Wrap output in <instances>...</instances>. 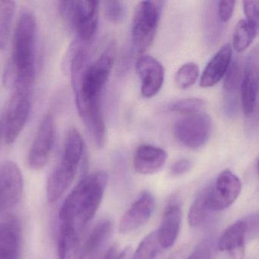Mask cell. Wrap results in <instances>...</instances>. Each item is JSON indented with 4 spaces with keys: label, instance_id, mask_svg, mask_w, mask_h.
<instances>
[{
    "label": "cell",
    "instance_id": "obj_1",
    "mask_svg": "<svg viewBox=\"0 0 259 259\" xmlns=\"http://www.w3.org/2000/svg\"><path fill=\"white\" fill-rule=\"evenodd\" d=\"M107 181L108 174L103 170L81 179L60 208V227L71 229L81 234L101 205Z\"/></svg>",
    "mask_w": 259,
    "mask_h": 259
},
{
    "label": "cell",
    "instance_id": "obj_2",
    "mask_svg": "<svg viewBox=\"0 0 259 259\" xmlns=\"http://www.w3.org/2000/svg\"><path fill=\"white\" fill-rule=\"evenodd\" d=\"M37 21L31 12L22 13L13 40V58L10 70L13 86L34 88L35 80Z\"/></svg>",
    "mask_w": 259,
    "mask_h": 259
},
{
    "label": "cell",
    "instance_id": "obj_3",
    "mask_svg": "<svg viewBox=\"0 0 259 259\" xmlns=\"http://www.w3.org/2000/svg\"><path fill=\"white\" fill-rule=\"evenodd\" d=\"M84 151V141L75 128L66 135L61 160L53 171L47 185V197L49 202L58 201L72 185Z\"/></svg>",
    "mask_w": 259,
    "mask_h": 259
},
{
    "label": "cell",
    "instance_id": "obj_4",
    "mask_svg": "<svg viewBox=\"0 0 259 259\" xmlns=\"http://www.w3.org/2000/svg\"><path fill=\"white\" fill-rule=\"evenodd\" d=\"M163 5V1H142L136 6L132 37L133 46L139 54L145 52L154 41Z\"/></svg>",
    "mask_w": 259,
    "mask_h": 259
},
{
    "label": "cell",
    "instance_id": "obj_5",
    "mask_svg": "<svg viewBox=\"0 0 259 259\" xmlns=\"http://www.w3.org/2000/svg\"><path fill=\"white\" fill-rule=\"evenodd\" d=\"M13 89L3 124V136L7 145L14 143L20 136L31 110L32 89L20 87Z\"/></svg>",
    "mask_w": 259,
    "mask_h": 259
},
{
    "label": "cell",
    "instance_id": "obj_6",
    "mask_svg": "<svg viewBox=\"0 0 259 259\" xmlns=\"http://www.w3.org/2000/svg\"><path fill=\"white\" fill-rule=\"evenodd\" d=\"M211 119L207 113H195L184 116L176 122L174 136L180 143L190 149L204 146L211 133Z\"/></svg>",
    "mask_w": 259,
    "mask_h": 259
},
{
    "label": "cell",
    "instance_id": "obj_7",
    "mask_svg": "<svg viewBox=\"0 0 259 259\" xmlns=\"http://www.w3.org/2000/svg\"><path fill=\"white\" fill-rule=\"evenodd\" d=\"M24 179L17 163L7 160L0 166V213L14 207L22 198Z\"/></svg>",
    "mask_w": 259,
    "mask_h": 259
},
{
    "label": "cell",
    "instance_id": "obj_8",
    "mask_svg": "<svg viewBox=\"0 0 259 259\" xmlns=\"http://www.w3.org/2000/svg\"><path fill=\"white\" fill-rule=\"evenodd\" d=\"M242 183L237 176L226 169L220 174L215 183L209 186L208 207L211 211L228 208L240 194Z\"/></svg>",
    "mask_w": 259,
    "mask_h": 259
},
{
    "label": "cell",
    "instance_id": "obj_9",
    "mask_svg": "<svg viewBox=\"0 0 259 259\" xmlns=\"http://www.w3.org/2000/svg\"><path fill=\"white\" fill-rule=\"evenodd\" d=\"M54 116L48 114L40 122L28 153V163L31 169H42L48 163L54 148Z\"/></svg>",
    "mask_w": 259,
    "mask_h": 259
},
{
    "label": "cell",
    "instance_id": "obj_10",
    "mask_svg": "<svg viewBox=\"0 0 259 259\" xmlns=\"http://www.w3.org/2000/svg\"><path fill=\"white\" fill-rule=\"evenodd\" d=\"M258 66V51L255 48L246 59L241 81V102L244 115L246 118H251L257 110Z\"/></svg>",
    "mask_w": 259,
    "mask_h": 259
},
{
    "label": "cell",
    "instance_id": "obj_11",
    "mask_svg": "<svg viewBox=\"0 0 259 259\" xmlns=\"http://www.w3.org/2000/svg\"><path fill=\"white\" fill-rule=\"evenodd\" d=\"M99 9L98 1H74L73 28L81 41H89L96 34Z\"/></svg>",
    "mask_w": 259,
    "mask_h": 259
},
{
    "label": "cell",
    "instance_id": "obj_12",
    "mask_svg": "<svg viewBox=\"0 0 259 259\" xmlns=\"http://www.w3.org/2000/svg\"><path fill=\"white\" fill-rule=\"evenodd\" d=\"M136 69L141 79V93L145 98L155 96L164 81V68L151 56H142L136 63Z\"/></svg>",
    "mask_w": 259,
    "mask_h": 259
},
{
    "label": "cell",
    "instance_id": "obj_13",
    "mask_svg": "<svg viewBox=\"0 0 259 259\" xmlns=\"http://www.w3.org/2000/svg\"><path fill=\"white\" fill-rule=\"evenodd\" d=\"M155 204V198L151 192H142L122 216L119 231L128 233L143 226L152 215Z\"/></svg>",
    "mask_w": 259,
    "mask_h": 259
},
{
    "label": "cell",
    "instance_id": "obj_14",
    "mask_svg": "<svg viewBox=\"0 0 259 259\" xmlns=\"http://www.w3.org/2000/svg\"><path fill=\"white\" fill-rule=\"evenodd\" d=\"M167 160L164 150L154 145H142L136 149L133 158L135 170L142 175H151L160 171Z\"/></svg>",
    "mask_w": 259,
    "mask_h": 259
},
{
    "label": "cell",
    "instance_id": "obj_15",
    "mask_svg": "<svg viewBox=\"0 0 259 259\" xmlns=\"http://www.w3.org/2000/svg\"><path fill=\"white\" fill-rule=\"evenodd\" d=\"M182 221V209L178 201H170L166 206L161 224L157 230V237L161 248L172 246L180 233Z\"/></svg>",
    "mask_w": 259,
    "mask_h": 259
},
{
    "label": "cell",
    "instance_id": "obj_16",
    "mask_svg": "<svg viewBox=\"0 0 259 259\" xmlns=\"http://www.w3.org/2000/svg\"><path fill=\"white\" fill-rule=\"evenodd\" d=\"M232 60V47L224 45L208 62L200 79L201 88H210L218 84L227 73Z\"/></svg>",
    "mask_w": 259,
    "mask_h": 259
},
{
    "label": "cell",
    "instance_id": "obj_17",
    "mask_svg": "<svg viewBox=\"0 0 259 259\" xmlns=\"http://www.w3.org/2000/svg\"><path fill=\"white\" fill-rule=\"evenodd\" d=\"M21 227L16 218L0 223V259H18L21 244Z\"/></svg>",
    "mask_w": 259,
    "mask_h": 259
},
{
    "label": "cell",
    "instance_id": "obj_18",
    "mask_svg": "<svg viewBox=\"0 0 259 259\" xmlns=\"http://www.w3.org/2000/svg\"><path fill=\"white\" fill-rule=\"evenodd\" d=\"M112 230L113 223L110 220L99 221L86 239L81 252L82 255L86 258L95 257L111 236Z\"/></svg>",
    "mask_w": 259,
    "mask_h": 259
},
{
    "label": "cell",
    "instance_id": "obj_19",
    "mask_svg": "<svg viewBox=\"0 0 259 259\" xmlns=\"http://www.w3.org/2000/svg\"><path fill=\"white\" fill-rule=\"evenodd\" d=\"M247 236V225L245 220L236 221L227 227L218 242V248L222 251L233 252L243 248Z\"/></svg>",
    "mask_w": 259,
    "mask_h": 259
},
{
    "label": "cell",
    "instance_id": "obj_20",
    "mask_svg": "<svg viewBox=\"0 0 259 259\" xmlns=\"http://www.w3.org/2000/svg\"><path fill=\"white\" fill-rule=\"evenodd\" d=\"M242 77V70L239 61L236 60L230 63V67L224 76V104H239L238 94L240 91Z\"/></svg>",
    "mask_w": 259,
    "mask_h": 259
},
{
    "label": "cell",
    "instance_id": "obj_21",
    "mask_svg": "<svg viewBox=\"0 0 259 259\" xmlns=\"http://www.w3.org/2000/svg\"><path fill=\"white\" fill-rule=\"evenodd\" d=\"M58 249L60 259H81L80 234L71 229L60 227Z\"/></svg>",
    "mask_w": 259,
    "mask_h": 259
},
{
    "label": "cell",
    "instance_id": "obj_22",
    "mask_svg": "<svg viewBox=\"0 0 259 259\" xmlns=\"http://www.w3.org/2000/svg\"><path fill=\"white\" fill-rule=\"evenodd\" d=\"M208 192L209 187L201 191L191 205L188 221L192 227L201 226L210 211L208 207Z\"/></svg>",
    "mask_w": 259,
    "mask_h": 259
},
{
    "label": "cell",
    "instance_id": "obj_23",
    "mask_svg": "<svg viewBox=\"0 0 259 259\" xmlns=\"http://www.w3.org/2000/svg\"><path fill=\"white\" fill-rule=\"evenodd\" d=\"M16 7L14 1H0V50L8 43Z\"/></svg>",
    "mask_w": 259,
    "mask_h": 259
},
{
    "label": "cell",
    "instance_id": "obj_24",
    "mask_svg": "<svg viewBox=\"0 0 259 259\" xmlns=\"http://www.w3.org/2000/svg\"><path fill=\"white\" fill-rule=\"evenodd\" d=\"M257 34L250 28L245 19L239 21L236 24L233 36V47L235 51L243 52L252 43Z\"/></svg>",
    "mask_w": 259,
    "mask_h": 259
},
{
    "label": "cell",
    "instance_id": "obj_25",
    "mask_svg": "<svg viewBox=\"0 0 259 259\" xmlns=\"http://www.w3.org/2000/svg\"><path fill=\"white\" fill-rule=\"evenodd\" d=\"M160 248L157 231L151 232L142 239L133 259H156Z\"/></svg>",
    "mask_w": 259,
    "mask_h": 259
},
{
    "label": "cell",
    "instance_id": "obj_26",
    "mask_svg": "<svg viewBox=\"0 0 259 259\" xmlns=\"http://www.w3.org/2000/svg\"><path fill=\"white\" fill-rule=\"evenodd\" d=\"M199 75V69L196 63H186L177 72L175 76L176 84L181 90H186L193 86Z\"/></svg>",
    "mask_w": 259,
    "mask_h": 259
},
{
    "label": "cell",
    "instance_id": "obj_27",
    "mask_svg": "<svg viewBox=\"0 0 259 259\" xmlns=\"http://www.w3.org/2000/svg\"><path fill=\"white\" fill-rule=\"evenodd\" d=\"M205 101L201 98H189L180 100L174 103L170 107V110L180 113L183 116L201 113L205 107Z\"/></svg>",
    "mask_w": 259,
    "mask_h": 259
},
{
    "label": "cell",
    "instance_id": "obj_28",
    "mask_svg": "<svg viewBox=\"0 0 259 259\" xmlns=\"http://www.w3.org/2000/svg\"><path fill=\"white\" fill-rule=\"evenodd\" d=\"M104 11L106 19L114 24L121 23L126 14L125 4L122 1H106Z\"/></svg>",
    "mask_w": 259,
    "mask_h": 259
},
{
    "label": "cell",
    "instance_id": "obj_29",
    "mask_svg": "<svg viewBox=\"0 0 259 259\" xmlns=\"http://www.w3.org/2000/svg\"><path fill=\"white\" fill-rule=\"evenodd\" d=\"M243 10L246 17V22L251 29L257 34L258 31L259 2L244 1Z\"/></svg>",
    "mask_w": 259,
    "mask_h": 259
},
{
    "label": "cell",
    "instance_id": "obj_30",
    "mask_svg": "<svg viewBox=\"0 0 259 259\" xmlns=\"http://www.w3.org/2000/svg\"><path fill=\"white\" fill-rule=\"evenodd\" d=\"M58 10L68 28H73L74 1H60L58 4Z\"/></svg>",
    "mask_w": 259,
    "mask_h": 259
},
{
    "label": "cell",
    "instance_id": "obj_31",
    "mask_svg": "<svg viewBox=\"0 0 259 259\" xmlns=\"http://www.w3.org/2000/svg\"><path fill=\"white\" fill-rule=\"evenodd\" d=\"M212 241L205 239L191 253L187 259H210L211 257Z\"/></svg>",
    "mask_w": 259,
    "mask_h": 259
},
{
    "label": "cell",
    "instance_id": "obj_32",
    "mask_svg": "<svg viewBox=\"0 0 259 259\" xmlns=\"http://www.w3.org/2000/svg\"><path fill=\"white\" fill-rule=\"evenodd\" d=\"M235 1H220L218 6V16L222 23L227 22L233 14L234 11Z\"/></svg>",
    "mask_w": 259,
    "mask_h": 259
},
{
    "label": "cell",
    "instance_id": "obj_33",
    "mask_svg": "<svg viewBox=\"0 0 259 259\" xmlns=\"http://www.w3.org/2000/svg\"><path fill=\"white\" fill-rule=\"evenodd\" d=\"M192 162L187 158L180 159L171 166L170 172L174 177H180L190 170Z\"/></svg>",
    "mask_w": 259,
    "mask_h": 259
},
{
    "label": "cell",
    "instance_id": "obj_34",
    "mask_svg": "<svg viewBox=\"0 0 259 259\" xmlns=\"http://www.w3.org/2000/svg\"><path fill=\"white\" fill-rule=\"evenodd\" d=\"M247 225V235H257L258 230V217L257 214H253L245 220Z\"/></svg>",
    "mask_w": 259,
    "mask_h": 259
},
{
    "label": "cell",
    "instance_id": "obj_35",
    "mask_svg": "<svg viewBox=\"0 0 259 259\" xmlns=\"http://www.w3.org/2000/svg\"><path fill=\"white\" fill-rule=\"evenodd\" d=\"M118 257L119 254H118L117 245H113L106 251L102 259H118Z\"/></svg>",
    "mask_w": 259,
    "mask_h": 259
},
{
    "label": "cell",
    "instance_id": "obj_36",
    "mask_svg": "<svg viewBox=\"0 0 259 259\" xmlns=\"http://www.w3.org/2000/svg\"><path fill=\"white\" fill-rule=\"evenodd\" d=\"M133 250L131 247H126L119 254L118 259H133Z\"/></svg>",
    "mask_w": 259,
    "mask_h": 259
},
{
    "label": "cell",
    "instance_id": "obj_37",
    "mask_svg": "<svg viewBox=\"0 0 259 259\" xmlns=\"http://www.w3.org/2000/svg\"><path fill=\"white\" fill-rule=\"evenodd\" d=\"M3 135V124L0 123V142H1V139H2Z\"/></svg>",
    "mask_w": 259,
    "mask_h": 259
}]
</instances>
